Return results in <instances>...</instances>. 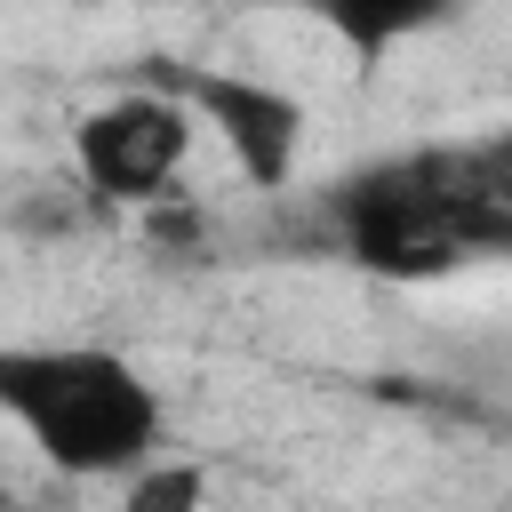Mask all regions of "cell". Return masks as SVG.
I'll use <instances>...</instances> for the list:
<instances>
[{
	"label": "cell",
	"instance_id": "obj_3",
	"mask_svg": "<svg viewBox=\"0 0 512 512\" xmlns=\"http://www.w3.org/2000/svg\"><path fill=\"white\" fill-rule=\"evenodd\" d=\"M160 88L192 112V128H208L224 144V160L256 184V192H280L304 160V104L264 80V72H232V64H168Z\"/></svg>",
	"mask_w": 512,
	"mask_h": 512
},
{
	"label": "cell",
	"instance_id": "obj_6",
	"mask_svg": "<svg viewBox=\"0 0 512 512\" xmlns=\"http://www.w3.org/2000/svg\"><path fill=\"white\" fill-rule=\"evenodd\" d=\"M8 504H16V496H8V472H0V512H8Z\"/></svg>",
	"mask_w": 512,
	"mask_h": 512
},
{
	"label": "cell",
	"instance_id": "obj_2",
	"mask_svg": "<svg viewBox=\"0 0 512 512\" xmlns=\"http://www.w3.org/2000/svg\"><path fill=\"white\" fill-rule=\"evenodd\" d=\"M192 112L152 80V88H120V96H104L96 112H80V128H72V168H80V184L96 192V200H112V208H144V200H160L176 176H184V160H192Z\"/></svg>",
	"mask_w": 512,
	"mask_h": 512
},
{
	"label": "cell",
	"instance_id": "obj_1",
	"mask_svg": "<svg viewBox=\"0 0 512 512\" xmlns=\"http://www.w3.org/2000/svg\"><path fill=\"white\" fill-rule=\"evenodd\" d=\"M0 416L72 480H128L160 456V384L112 344H0Z\"/></svg>",
	"mask_w": 512,
	"mask_h": 512
},
{
	"label": "cell",
	"instance_id": "obj_5",
	"mask_svg": "<svg viewBox=\"0 0 512 512\" xmlns=\"http://www.w3.org/2000/svg\"><path fill=\"white\" fill-rule=\"evenodd\" d=\"M120 512H208V472L192 456H152L144 472H128Z\"/></svg>",
	"mask_w": 512,
	"mask_h": 512
},
{
	"label": "cell",
	"instance_id": "obj_4",
	"mask_svg": "<svg viewBox=\"0 0 512 512\" xmlns=\"http://www.w3.org/2000/svg\"><path fill=\"white\" fill-rule=\"evenodd\" d=\"M320 24H328V32L368 64V56H384L392 40L432 32V24H440V8H376V0H368V8H320Z\"/></svg>",
	"mask_w": 512,
	"mask_h": 512
}]
</instances>
